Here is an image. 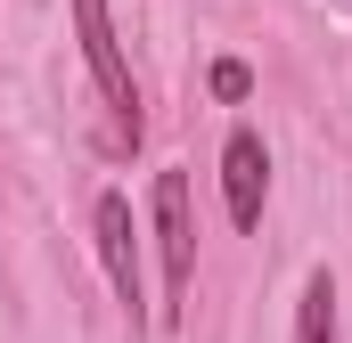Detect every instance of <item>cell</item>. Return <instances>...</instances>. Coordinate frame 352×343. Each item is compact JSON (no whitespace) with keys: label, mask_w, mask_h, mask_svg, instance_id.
I'll return each mask as SVG.
<instances>
[{"label":"cell","mask_w":352,"mask_h":343,"mask_svg":"<svg viewBox=\"0 0 352 343\" xmlns=\"http://www.w3.org/2000/svg\"><path fill=\"white\" fill-rule=\"evenodd\" d=\"M74 41H82L90 74H98V98H107V147L131 156L148 123H140V82H131V58H123V41H115L107 0H74Z\"/></svg>","instance_id":"1"},{"label":"cell","mask_w":352,"mask_h":343,"mask_svg":"<svg viewBox=\"0 0 352 343\" xmlns=\"http://www.w3.org/2000/svg\"><path fill=\"white\" fill-rule=\"evenodd\" d=\"M148 221H156V254H164V319H180L188 278H197V213H188V172H156Z\"/></svg>","instance_id":"2"},{"label":"cell","mask_w":352,"mask_h":343,"mask_svg":"<svg viewBox=\"0 0 352 343\" xmlns=\"http://www.w3.org/2000/svg\"><path fill=\"white\" fill-rule=\"evenodd\" d=\"M90 237H98L107 286H115V303H123V319H131V335H140V327H148V286H140V229H131V196H123V188H107V196L90 204Z\"/></svg>","instance_id":"3"},{"label":"cell","mask_w":352,"mask_h":343,"mask_svg":"<svg viewBox=\"0 0 352 343\" xmlns=\"http://www.w3.org/2000/svg\"><path fill=\"white\" fill-rule=\"evenodd\" d=\"M263 196H270V147H263L254 123H238V131L221 139V204H230L238 229H254V221H263Z\"/></svg>","instance_id":"4"},{"label":"cell","mask_w":352,"mask_h":343,"mask_svg":"<svg viewBox=\"0 0 352 343\" xmlns=\"http://www.w3.org/2000/svg\"><path fill=\"white\" fill-rule=\"evenodd\" d=\"M295 343H336V278L311 270L303 278V303H295Z\"/></svg>","instance_id":"5"},{"label":"cell","mask_w":352,"mask_h":343,"mask_svg":"<svg viewBox=\"0 0 352 343\" xmlns=\"http://www.w3.org/2000/svg\"><path fill=\"white\" fill-rule=\"evenodd\" d=\"M246 90H254V66H246V58H221V66H213V98H221V106H238Z\"/></svg>","instance_id":"6"}]
</instances>
